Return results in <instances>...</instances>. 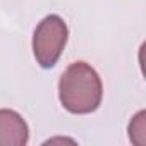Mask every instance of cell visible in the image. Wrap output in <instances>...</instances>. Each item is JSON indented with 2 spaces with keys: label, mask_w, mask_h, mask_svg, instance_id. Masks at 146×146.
<instances>
[{
  "label": "cell",
  "mask_w": 146,
  "mask_h": 146,
  "mask_svg": "<svg viewBox=\"0 0 146 146\" xmlns=\"http://www.w3.org/2000/svg\"><path fill=\"white\" fill-rule=\"evenodd\" d=\"M103 96V86L98 72L86 62L70 64L58 81V98L70 113L95 112Z\"/></svg>",
  "instance_id": "cell-1"
},
{
  "label": "cell",
  "mask_w": 146,
  "mask_h": 146,
  "mask_svg": "<svg viewBox=\"0 0 146 146\" xmlns=\"http://www.w3.org/2000/svg\"><path fill=\"white\" fill-rule=\"evenodd\" d=\"M67 24L60 16H46L35 29L33 52L36 62L43 69H50L60 58L67 43Z\"/></svg>",
  "instance_id": "cell-2"
},
{
  "label": "cell",
  "mask_w": 146,
  "mask_h": 146,
  "mask_svg": "<svg viewBox=\"0 0 146 146\" xmlns=\"http://www.w3.org/2000/svg\"><path fill=\"white\" fill-rule=\"evenodd\" d=\"M28 139L29 129L24 119L14 110H0V146H24Z\"/></svg>",
  "instance_id": "cell-3"
},
{
  "label": "cell",
  "mask_w": 146,
  "mask_h": 146,
  "mask_svg": "<svg viewBox=\"0 0 146 146\" xmlns=\"http://www.w3.org/2000/svg\"><path fill=\"white\" fill-rule=\"evenodd\" d=\"M146 112L141 110L139 113H136L129 124V137L134 144L137 146H144L146 143Z\"/></svg>",
  "instance_id": "cell-4"
}]
</instances>
